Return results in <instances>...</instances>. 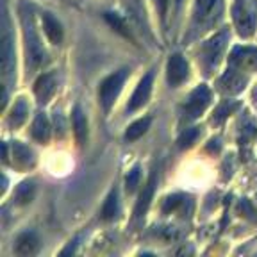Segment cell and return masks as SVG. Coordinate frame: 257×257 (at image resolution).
<instances>
[{
	"label": "cell",
	"instance_id": "15",
	"mask_svg": "<svg viewBox=\"0 0 257 257\" xmlns=\"http://www.w3.org/2000/svg\"><path fill=\"white\" fill-rule=\"evenodd\" d=\"M38 250V237L32 232H25L16 241V253L18 255H32Z\"/></svg>",
	"mask_w": 257,
	"mask_h": 257
},
{
	"label": "cell",
	"instance_id": "11",
	"mask_svg": "<svg viewBox=\"0 0 257 257\" xmlns=\"http://www.w3.org/2000/svg\"><path fill=\"white\" fill-rule=\"evenodd\" d=\"M73 133H75L77 143H86V140H88V120H86V114L79 105L73 109Z\"/></svg>",
	"mask_w": 257,
	"mask_h": 257
},
{
	"label": "cell",
	"instance_id": "17",
	"mask_svg": "<svg viewBox=\"0 0 257 257\" xmlns=\"http://www.w3.org/2000/svg\"><path fill=\"white\" fill-rule=\"evenodd\" d=\"M116 214H118V191H116V188H114V189H111V193H109L107 198H105L100 216L104 218V220H112Z\"/></svg>",
	"mask_w": 257,
	"mask_h": 257
},
{
	"label": "cell",
	"instance_id": "25",
	"mask_svg": "<svg viewBox=\"0 0 257 257\" xmlns=\"http://www.w3.org/2000/svg\"><path fill=\"white\" fill-rule=\"evenodd\" d=\"M156 6H157V9H159L161 18L165 20V18H166V9H168V0H156Z\"/></svg>",
	"mask_w": 257,
	"mask_h": 257
},
{
	"label": "cell",
	"instance_id": "5",
	"mask_svg": "<svg viewBox=\"0 0 257 257\" xmlns=\"http://www.w3.org/2000/svg\"><path fill=\"white\" fill-rule=\"evenodd\" d=\"M152 80H154L152 72H149L140 80V84H138L136 91L133 93V98H131V102H128V105H127V111L133 112V111H136V109H140L141 105L147 104L150 91H152Z\"/></svg>",
	"mask_w": 257,
	"mask_h": 257
},
{
	"label": "cell",
	"instance_id": "13",
	"mask_svg": "<svg viewBox=\"0 0 257 257\" xmlns=\"http://www.w3.org/2000/svg\"><path fill=\"white\" fill-rule=\"evenodd\" d=\"M154 188H156V173H152L150 181L147 182V186H145L143 193H141L140 200H138L136 209H134V214H136V216H143L145 211L149 209L150 200H152V197H154Z\"/></svg>",
	"mask_w": 257,
	"mask_h": 257
},
{
	"label": "cell",
	"instance_id": "22",
	"mask_svg": "<svg viewBox=\"0 0 257 257\" xmlns=\"http://www.w3.org/2000/svg\"><path fill=\"white\" fill-rule=\"evenodd\" d=\"M32 197H34V184L32 182H24L16 189V202L18 204H27L32 200Z\"/></svg>",
	"mask_w": 257,
	"mask_h": 257
},
{
	"label": "cell",
	"instance_id": "8",
	"mask_svg": "<svg viewBox=\"0 0 257 257\" xmlns=\"http://www.w3.org/2000/svg\"><path fill=\"white\" fill-rule=\"evenodd\" d=\"M27 54H29V61H31L32 68H38L41 63L45 61V50L40 43V38L36 36V32L32 29V25H27Z\"/></svg>",
	"mask_w": 257,
	"mask_h": 257
},
{
	"label": "cell",
	"instance_id": "23",
	"mask_svg": "<svg viewBox=\"0 0 257 257\" xmlns=\"http://www.w3.org/2000/svg\"><path fill=\"white\" fill-rule=\"evenodd\" d=\"M198 128H186L184 133L181 134V138H179V147L181 149H184V147H191L195 141H197V138H198Z\"/></svg>",
	"mask_w": 257,
	"mask_h": 257
},
{
	"label": "cell",
	"instance_id": "4",
	"mask_svg": "<svg viewBox=\"0 0 257 257\" xmlns=\"http://www.w3.org/2000/svg\"><path fill=\"white\" fill-rule=\"evenodd\" d=\"M209 100H211V93H209V89L205 88L204 84L198 86V88L191 93L188 104H186V114H188L189 118H197L198 114L204 112V109L207 107Z\"/></svg>",
	"mask_w": 257,
	"mask_h": 257
},
{
	"label": "cell",
	"instance_id": "14",
	"mask_svg": "<svg viewBox=\"0 0 257 257\" xmlns=\"http://www.w3.org/2000/svg\"><path fill=\"white\" fill-rule=\"evenodd\" d=\"M43 31L52 43L57 45L63 41V29H61V24L54 18V16L43 15Z\"/></svg>",
	"mask_w": 257,
	"mask_h": 257
},
{
	"label": "cell",
	"instance_id": "2",
	"mask_svg": "<svg viewBox=\"0 0 257 257\" xmlns=\"http://www.w3.org/2000/svg\"><path fill=\"white\" fill-rule=\"evenodd\" d=\"M125 77H127V70H120V72L109 75L105 80H102L100 89H98V96H100V104L104 107V111H109L114 102V98L120 93L121 86L125 82Z\"/></svg>",
	"mask_w": 257,
	"mask_h": 257
},
{
	"label": "cell",
	"instance_id": "10",
	"mask_svg": "<svg viewBox=\"0 0 257 257\" xmlns=\"http://www.w3.org/2000/svg\"><path fill=\"white\" fill-rule=\"evenodd\" d=\"M56 88H57V80H56V75H52V73H47V75L40 77L36 82V88H34V91H36V96L40 102H47L50 96L56 93Z\"/></svg>",
	"mask_w": 257,
	"mask_h": 257
},
{
	"label": "cell",
	"instance_id": "18",
	"mask_svg": "<svg viewBox=\"0 0 257 257\" xmlns=\"http://www.w3.org/2000/svg\"><path fill=\"white\" fill-rule=\"evenodd\" d=\"M150 118H141V120H138V121H134L131 127L127 128V133H125V140L127 141H136V140H140L141 136H143L147 131H149V127H150Z\"/></svg>",
	"mask_w": 257,
	"mask_h": 257
},
{
	"label": "cell",
	"instance_id": "20",
	"mask_svg": "<svg viewBox=\"0 0 257 257\" xmlns=\"http://www.w3.org/2000/svg\"><path fill=\"white\" fill-rule=\"evenodd\" d=\"M105 20L109 22V25H111V27L114 29V31L120 32L121 36L131 38V40H133V34H131V31H128L127 24H125L123 18H120V16H118L116 13H105Z\"/></svg>",
	"mask_w": 257,
	"mask_h": 257
},
{
	"label": "cell",
	"instance_id": "24",
	"mask_svg": "<svg viewBox=\"0 0 257 257\" xmlns=\"http://www.w3.org/2000/svg\"><path fill=\"white\" fill-rule=\"evenodd\" d=\"M140 166H134L131 172H128L127 179H125V188H127L128 193H134L136 188L140 186Z\"/></svg>",
	"mask_w": 257,
	"mask_h": 257
},
{
	"label": "cell",
	"instance_id": "19",
	"mask_svg": "<svg viewBox=\"0 0 257 257\" xmlns=\"http://www.w3.org/2000/svg\"><path fill=\"white\" fill-rule=\"evenodd\" d=\"M221 84H223V88L227 89L229 93H237L241 91V89L245 88V79L239 75L237 72H229L227 75L223 77V80H221Z\"/></svg>",
	"mask_w": 257,
	"mask_h": 257
},
{
	"label": "cell",
	"instance_id": "12",
	"mask_svg": "<svg viewBox=\"0 0 257 257\" xmlns=\"http://www.w3.org/2000/svg\"><path fill=\"white\" fill-rule=\"evenodd\" d=\"M225 40H227V34L221 32V34H218L216 38H213V40L204 47V56L209 64H216L218 56H220L221 50H223V47H225Z\"/></svg>",
	"mask_w": 257,
	"mask_h": 257
},
{
	"label": "cell",
	"instance_id": "1",
	"mask_svg": "<svg viewBox=\"0 0 257 257\" xmlns=\"http://www.w3.org/2000/svg\"><path fill=\"white\" fill-rule=\"evenodd\" d=\"M234 22L241 36H250L257 24V9L250 0H237L232 9Z\"/></svg>",
	"mask_w": 257,
	"mask_h": 257
},
{
	"label": "cell",
	"instance_id": "9",
	"mask_svg": "<svg viewBox=\"0 0 257 257\" xmlns=\"http://www.w3.org/2000/svg\"><path fill=\"white\" fill-rule=\"evenodd\" d=\"M230 61L237 70L253 72V70H257V50L255 48H237V50H234Z\"/></svg>",
	"mask_w": 257,
	"mask_h": 257
},
{
	"label": "cell",
	"instance_id": "3",
	"mask_svg": "<svg viewBox=\"0 0 257 257\" xmlns=\"http://www.w3.org/2000/svg\"><path fill=\"white\" fill-rule=\"evenodd\" d=\"M221 0H198L195 22L202 27H209L220 18L221 15Z\"/></svg>",
	"mask_w": 257,
	"mask_h": 257
},
{
	"label": "cell",
	"instance_id": "6",
	"mask_svg": "<svg viewBox=\"0 0 257 257\" xmlns=\"http://www.w3.org/2000/svg\"><path fill=\"white\" fill-rule=\"evenodd\" d=\"M2 68L4 75L11 77L15 70V48H13V40L8 29V15L4 11V36H2Z\"/></svg>",
	"mask_w": 257,
	"mask_h": 257
},
{
	"label": "cell",
	"instance_id": "21",
	"mask_svg": "<svg viewBox=\"0 0 257 257\" xmlns=\"http://www.w3.org/2000/svg\"><path fill=\"white\" fill-rule=\"evenodd\" d=\"M29 114V107L27 104H25L24 98H20V100L16 102L15 109H13V114H11V123L15 125V127H18V125H22L25 121V118H27Z\"/></svg>",
	"mask_w": 257,
	"mask_h": 257
},
{
	"label": "cell",
	"instance_id": "7",
	"mask_svg": "<svg viewBox=\"0 0 257 257\" xmlns=\"http://www.w3.org/2000/svg\"><path fill=\"white\" fill-rule=\"evenodd\" d=\"M186 79H188V63L181 54H173L168 61V82L172 86H179Z\"/></svg>",
	"mask_w": 257,
	"mask_h": 257
},
{
	"label": "cell",
	"instance_id": "16",
	"mask_svg": "<svg viewBox=\"0 0 257 257\" xmlns=\"http://www.w3.org/2000/svg\"><path fill=\"white\" fill-rule=\"evenodd\" d=\"M32 136L34 140H38L40 143H47L50 138V125L45 114H38L34 123H32Z\"/></svg>",
	"mask_w": 257,
	"mask_h": 257
}]
</instances>
